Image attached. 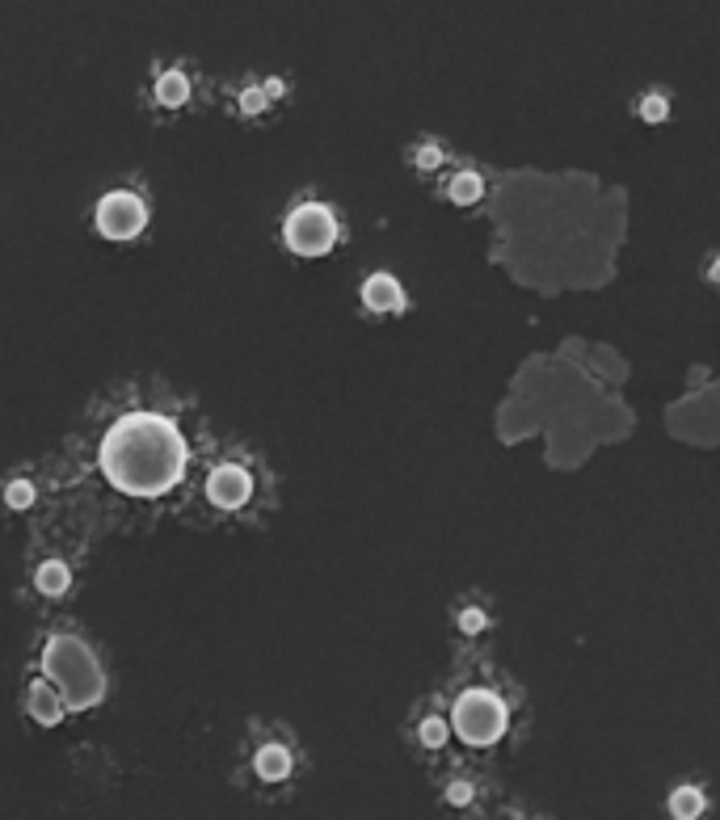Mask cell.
<instances>
[{"instance_id":"d6986e66","label":"cell","mask_w":720,"mask_h":820,"mask_svg":"<svg viewBox=\"0 0 720 820\" xmlns=\"http://www.w3.org/2000/svg\"><path fill=\"white\" fill-rule=\"evenodd\" d=\"M459 623H463V632H477V627H480V623H484V619H480L477 610H468V614H463Z\"/></svg>"},{"instance_id":"9a60e30c","label":"cell","mask_w":720,"mask_h":820,"mask_svg":"<svg viewBox=\"0 0 720 820\" xmlns=\"http://www.w3.org/2000/svg\"><path fill=\"white\" fill-rule=\"evenodd\" d=\"M422 741H426L430 750H438V745L447 741V724H443L438 715H430V720H422Z\"/></svg>"},{"instance_id":"5bb4252c","label":"cell","mask_w":720,"mask_h":820,"mask_svg":"<svg viewBox=\"0 0 720 820\" xmlns=\"http://www.w3.org/2000/svg\"><path fill=\"white\" fill-rule=\"evenodd\" d=\"M4 501H9V510H25V505L34 501V489H30L25 480H18V484H9V489H4Z\"/></svg>"},{"instance_id":"4fadbf2b","label":"cell","mask_w":720,"mask_h":820,"mask_svg":"<svg viewBox=\"0 0 720 820\" xmlns=\"http://www.w3.org/2000/svg\"><path fill=\"white\" fill-rule=\"evenodd\" d=\"M670 812L674 817H699V812H703V796L691 791V787H683V791H674Z\"/></svg>"},{"instance_id":"3957f363","label":"cell","mask_w":720,"mask_h":820,"mask_svg":"<svg viewBox=\"0 0 720 820\" xmlns=\"http://www.w3.org/2000/svg\"><path fill=\"white\" fill-rule=\"evenodd\" d=\"M334 240H337V219L329 207H320V203H304L299 211H291L287 244L299 253V258H320V253H329Z\"/></svg>"},{"instance_id":"277c9868","label":"cell","mask_w":720,"mask_h":820,"mask_svg":"<svg viewBox=\"0 0 720 820\" xmlns=\"http://www.w3.org/2000/svg\"><path fill=\"white\" fill-rule=\"evenodd\" d=\"M505 728V707L484 695V690H472L456 703V732L468 741V745H493Z\"/></svg>"},{"instance_id":"8fae6325","label":"cell","mask_w":720,"mask_h":820,"mask_svg":"<svg viewBox=\"0 0 720 820\" xmlns=\"http://www.w3.org/2000/svg\"><path fill=\"white\" fill-rule=\"evenodd\" d=\"M447 194H451V203L468 207V203H477V198H480V177H477V173H459L456 182L447 186Z\"/></svg>"},{"instance_id":"ba28073f","label":"cell","mask_w":720,"mask_h":820,"mask_svg":"<svg viewBox=\"0 0 720 820\" xmlns=\"http://www.w3.org/2000/svg\"><path fill=\"white\" fill-rule=\"evenodd\" d=\"M258 774H262V778H270V783L287 778V774H291L287 750H279V745H265V750L258 753Z\"/></svg>"},{"instance_id":"ac0fdd59","label":"cell","mask_w":720,"mask_h":820,"mask_svg":"<svg viewBox=\"0 0 720 820\" xmlns=\"http://www.w3.org/2000/svg\"><path fill=\"white\" fill-rule=\"evenodd\" d=\"M447 799H451V803H468V799H472V787H468V783H456V787L447 791Z\"/></svg>"},{"instance_id":"e0dca14e","label":"cell","mask_w":720,"mask_h":820,"mask_svg":"<svg viewBox=\"0 0 720 820\" xmlns=\"http://www.w3.org/2000/svg\"><path fill=\"white\" fill-rule=\"evenodd\" d=\"M240 106H244V110H253V114H258V110H262V106H265V94H262V89H249V94L240 97Z\"/></svg>"},{"instance_id":"8992f818","label":"cell","mask_w":720,"mask_h":820,"mask_svg":"<svg viewBox=\"0 0 720 820\" xmlns=\"http://www.w3.org/2000/svg\"><path fill=\"white\" fill-rule=\"evenodd\" d=\"M207 492H211V501H216L219 510H237V505L249 501L253 484H249V471L237 468V463H228V468H219L216 475H211Z\"/></svg>"},{"instance_id":"52a82bcc","label":"cell","mask_w":720,"mask_h":820,"mask_svg":"<svg viewBox=\"0 0 720 820\" xmlns=\"http://www.w3.org/2000/svg\"><path fill=\"white\" fill-rule=\"evenodd\" d=\"M362 299H367V307H375V311H401L405 307V291H401V282L388 278V274H371V278L362 282Z\"/></svg>"},{"instance_id":"7a4b0ae2","label":"cell","mask_w":720,"mask_h":820,"mask_svg":"<svg viewBox=\"0 0 720 820\" xmlns=\"http://www.w3.org/2000/svg\"><path fill=\"white\" fill-rule=\"evenodd\" d=\"M47 674L64 686V695H68L73 707H89L101 699V674H97L94 656L68 635H59V639L47 644Z\"/></svg>"},{"instance_id":"7c38bea8","label":"cell","mask_w":720,"mask_h":820,"mask_svg":"<svg viewBox=\"0 0 720 820\" xmlns=\"http://www.w3.org/2000/svg\"><path fill=\"white\" fill-rule=\"evenodd\" d=\"M39 589H43V593H64V589H68V568L55 560L43 564V568H39Z\"/></svg>"},{"instance_id":"2e32d148","label":"cell","mask_w":720,"mask_h":820,"mask_svg":"<svg viewBox=\"0 0 720 820\" xmlns=\"http://www.w3.org/2000/svg\"><path fill=\"white\" fill-rule=\"evenodd\" d=\"M641 118H645V122H662V118H666V101H662V97H645V101H641Z\"/></svg>"},{"instance_id":"5b68a950","label":"cell","mask_w":720,"mask_h":820,"mask_svg":"<svg viewBox=\"0 0 720 820\" xmlns=\"http://www.w3.org/2000/svg\"><path fill=\"white\" fill-rule=\"evenodd\" d=\"M144 223H148L144 198H135V194H127V189L106 194L101 207H97V232L110 236V240H131Z\"/></svg>"},{"instance_id":"9c48e42d","label":"cell","mask_w":720,"mask_h":820,"mask_svg":"<svg viewBox=\"0 0 720 820\" xmlns=\"http://www.w3.org/2000/svg\"><path fill=\"white\" fill-rule=\"evenodd\" d=\"M30 711H34L39 724H55V720L64 715V707H59V699L51 695L47 686H34V690H30Z\"/></svg>"},{"instance_id":"6da1fadb","label":"cell","mask_w":720,"mask_h":820,"mask_svg":"<svg viewBox=\"0 0 720 820\" xmlns=\"http://www.w3.org/2000/svg\"><path fill=\"white\" fill-rule=\"evenodd\" d=\"M101 471L131 496H161L186 471V438L156 413H127L101 442Z\"/></svg>"},{"instance_id":"ffe728a7","label":"cell","mask_w":720,"mask_h":820,"mask_svg":"<svg viewBox=\"0 0 720 820\" xmlns=\"http://www.w3.org/2000/svg\"><path fill=\"white\" fill-rule=\"evenodd\" d=\"M417 161H422L426 168H430V164L438 161V152H434V147H422V156H417Z\"/></svg>"},{"instance_id":"30bf717a","label":"cell","mask_w":720,"mask_h":820,"mask_svg":"<svg viewBox=\"0 0 720 820\" xmlns=\"http://www.w3.org/2000/svg\"><path fill=\"white\" fill-rule=\"evenodd\" d=\"M156 97H161L165 106H182V101L190 97V85H186V76H182V72H165V76L156 80Z\"/></svg>"}]
</instances>
